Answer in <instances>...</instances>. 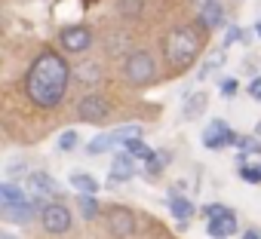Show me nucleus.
<instances>
[{"label": "nucleus", "instance_id": "nucleus-18", "mask_svg": "<svg viewBox=\"0 0 261 239\" xmlns=\"http://www.w3.org/2000/svg\"><path fill=\"white\" fill-rule=\"evenodd\" d=\"M123 154H129V157H136V160H145V163H151L157 154L148 147V144H142V141H129V144H123Z\"/></svg>", "mask_w": 261, "mask_h": 239}, {"label": "nucleus", "instance_id": "nucleus-11", "mask_svg": "<svg viewBox=\"0 0 261 239\" xmlns=\"http://www.w3.org/2000/svg\"><path fill=\"white\" fill-rule=\"evenodd\" d=\"M233 233H237V218H233L230 208H224L221 215L209 218V236H212V239H227V236H233Z\"/></svg>", "mask_w": 261, "mask_h": 239}, {"label": "nucleus", "instance_id": "nucleus-19", "mask_svg": "<svg viewBox=\"0 0 261 239\" xmlns=\"http://www.w3.org/2000/svg\"><path fill=\"white\" fill-rule=\"evenodd\" d=\"M117 141H114V135H95L89 144H86V154L89 157H98V154H105V151H111Z\"/></svg>", "mask_w": 261, "mask_h": 239}, {"label": "nucleus", "instance_id": "nucleus-22", "mask_svg": "<svg viewBox=\"0 0 261 239\" xmlns=\"http://www.w3.org/2000/svg\"><path fill=\"white\" fill-rule=\"evenodd\" d=\"M243 181H249V184H261V163L258 166H243Z\"/></svg>", "mask_w": 261, "mask_h": 239}, {"label": "nucleus", "instance_id": "nucleus-26", "mask_svg": "<svg viewBox=\"0 0 261 239\" xmlns=\"http://www.w3.org/2000/svg\"><path fill=\"white\" fill-rule=\"evenodd\" d=\"M240 147H243V154H261V144L255 138H240Z\"/></svg>", "mask_w": 261, "mask_h": 239}, {"label": "nucleus", "instance_id": "nucleus-28", "mask_svg": "<svg viewBox=\"0 0 261 239\" xmlns=\"http://www.w3.org/2000/svg\"><path fill=\"white\" fill-rule=\"evenodd\" d=\"M249 95H255V98H261V77L249 83Z\"/></svg>", "mask_w": 261, "mask_h": 239}, {"label": "nucleus", "instance_id": "nucleus-13", "mask_svg": "<svg viewBox=\"0 0 261 239\" xmlns=\"http://www.w3.org/2000/svg\"><path fill=\"white\" fill-rule=\"evenodd\" d=\"M200 22L206 25V28H221V22H224V10L215 4V0H209V4H203L200 7Z\"/></svg>", "mask_w": 261, "mask_h": 239}, {"label": "nucleus", "instance_id": "nucleus-7", "mask_svg": "<svg viewBox=\"0 0 261 239\" xmlns=\"http://www.w3.org/2000/svg\"><path fill=\"white\" fill-rule=\"evenodd\" d=\"M233 141H237V138H233L230 126H227V120H212V123L203 129V144L212 147V151L227 147V144H233Z\"/></svg>", "mask_w": 261, "mask_h": 239}, {"label": "nucleus", "instance_id": "nucleus-10", "mask_svg": "<svg viewBox=\"0 0 261 239\" xmlns=\"http://www.w3.org/2000/svg\"><path fill=\"white\" fill-rule=\"evenodd\" d=\"M53 193H59V184L46 175V172H31L28 175V196L40 205V199H49Z\"/></svg>", "mask_w": 261, "mask_h": 239}, {"label": "nucleus", "instance_id": "nucleus-15", "mask_svg": "<svg viewBox=\"0 0 261 239\" xmlns=\"http://www.w3.org/2000/svg\"><path fill=\"white\" fill-rule=\"evenodd\" d=\"M169 212L185 224V221L194 215V202H191V199H185V196H169Z\"/></svg>", "mask_w": 261, "mask_h": 239}, {"label": "nucleus", "instance_id": "nucleus-16", "mask_svg": "<svg viewBox=\"0 0 261 239\" xmlns=\"http://www.w3.org/2000/svg\"><path fill=\"white\" fill-rule=\"evenodd\" d=\"M206 101H209V98H206V92H197V95H191V98H188V104H185V110H181V116H185V120H194V116H200V113L206 110Z\"/></svg>", "mask_w": 261, "mask_h": 239}, {"label": "nucleus", "instance_id": "nucleus-1", "mask_svg": "<svg viewBox=\"0 0 261 239\" xmlns=\"http://www.w3.org/2000/svg\"><path fill=\"white\" fill-rule=\"evenodd\" d=\"M68 80H71V68L65 65V58L46 49L34 58L25 77V89L37 107H56L68 92Z\"/></svg>", "mask_w": 261, "mask_h": 239}, {"label": "nucleus", "instance_id": "nucleus-2", "mask_svg": "<svg viewBox=\"0 0 261 239\" xmlns=\"http://www.w3.org/2000/svg\"><path fill=\"white\" fill-rule=\"evenodd\" d=\"M163 52H166V62L172 68H188L197 52H200V37L194 28H175L172 34H166L163 40Z\"/></svg>", "mask_w": 261, "mask_h": 239}, {"label": "nucleus", "instance_id": "nucleus-4", "mask_svg": "<svg viewBox=\"0 0 261 239\" xmlns=\"http://www.w3.org/2000/svg\"><path fill=\"white\" fill-rule=\"evenodd\" d=\"M123 71H126V80L133 83V86H145V83H151L154 80V58L148 55V52H133L126 58V65H123Z\"/></svg>", "mask_w": 261, "mask_h": 239}, {"label": "nucleus", "instance_id": "nucleus-27", "mask_svg": "<svg viewBox=\"0 0 261 239\" xmlns=\"http://www.w3.org/2000/svg\"><path fill=\"white\" fill-rule=\"evenodd\" d=\"M221 92H224V95H233V92H237V80H233V77H224Z\"/></svg>", "mask_w": 261, "mask_h": 239}, {"label": "nucleus", "instance_id": "nucleus-21", "mask_svg": "<svg viewBox=\"0 0 261 239\" xmlns=\"http://www.w3.org/2000/svg\"><path fill=\"white\" fill-rule=\"evenodd\" d=\"M98 74H101V71H98V65H83V68H77V71H74V77H77L80 83H95V80H98Z\"/></svg>", "mask_w": 261, "mask_h": 239}, {"label": "nucleus", "instance_id": "nucleus-20", "mask_svg": "<svg viewBox=\"0 0 261 239\" xmlns=\"http://www.w3.org/2000/svg\"><path fill=\"white\" fill-rule=\"evenodd\" d=\"M77 202H80V215H83L86 221L98 218V202H95V196H80Z\"/></svg>", "mask_w": 261, "mask_h": 239}, {"label": "nucleus", "instance_id": "nucleus-12", "mask_svg": "<svg viewBox=\"0 0 261 239\" xmlns=\"http://www.w3.org/2000/svg\"><path fill=\"white\" fill-rule=\"evenodd\" d=\"M136 175V157L129 154H117L114 157V166H111V181H126Z\"/></svg>", "mask_w": 261, "mask_h": 239}, {"label": "nucleus", "instance_id": "nucleus-14", "mask_svg": "<svg viewBox=\"0 0 261 239\" xmlns=\"http://www.w3.org/2000/svg\"><path fill=\"white\" fill-rule=\"evenodd\" d=\"M71 187L80 190L83 196H95L98 193V178H92L86 172H77V175H71Z\"/></svg>", "mask_w": 261, "mask_h": 239}, {"label": "nucleus", "instance_id": "nucleus-9", "mask_svg": "<svg viewBox=\"0 0 261 239\" xmlns=\"http://www.w3.org/2000/svg\"><path fill=\"white\" fill-rule=\"evenodd\" d=\"M59 40H62V46H65L68 52H86L89 43H92V34H89V28H83V25H71V28H65V31L59 34Z\"/></svg>", "mask_w": 261, "mask_h": 239}, {"label": "nucleus", "instance_id": "nucleus-5", "mask_svg": "<svg viewBox=\"0 0 261 239\" xmlns=\"http://www.w3.org/2000/svg\"><path fill=\"white\" fill-rule=\"evenodd\" d=\"M40 224H43L46 233H56V236L68 233L71 230V212L65 205H59V202H46L43 212H40Z\"/></svg>", "mask_w": 261, "mask_h": 239}, {"label": "nucleus", "instance_id": "nucleus-8", "mask_svg": "<svg viewBox=\"0 0 261 239\" xmlns=\"http://www.w3.org/2000/svg\"><path fill=\"white\" fill-rule=\"evenodd\" d=\"M108 98H101V95H86L80 104H77V116L80 120H86V123H101V120L108 116Z\"/></svg>", "mask_w": 261, "mask_h": 239}, {"label": "nucleus", "instance_id": "nucleus-23", "mask_svg": "<svg viewBox=\"0 0 261 239\" xmlns=\"http://www.w3.org/2000/svg\"><path fill=\"white\" fill-rule=\"evenodd\" d=\"M77 141H80V138H77V132H74V129H68V132L59 138V147H62V151H74V147H77Z\"/></svg>", "mask_w": 261, "mask_h": 239}, {"label": "nucleus", "instance_id": "nucleus-31", "mask_svg": "<svg viewBox=\"0 0 261 239\" xmlns=\"http://www.w3.org/2000/svg\"><path fill=\"white\" fill-rule=\"evenodd\" d=\"M0 239H13V236H10V233H4V236H0Z\"/></svg>", "mask_w": 261, "mask_h": 239}, {"label": "nucleus", "instance_id": "nucleus-3", "mask_svg": "<svg viewBox=\"0 0 261 239\" xmlns=\"http://www.w3.org/2000/svg\"><path fill=\"white\" fill-rule=\"evenodd\" d=\"M0 208H4V218L13 221V224H28L37 212V202L22 190L16 187L13 181H4L0 184Z\"/></svg>", "mask_w": 261, "mask_h": 239}, {"label": "nucleus", "instance_id": "nucleus-30", "mask_svg": "<svg viewBox=\"0 0 261 239\" xmlns=\"http://www.w3.org/2000/svg\"><path fill=\"white\" fill-rule=\"evenodd\" d=\"M255 31H258V37H261V22H258V25H255Z\"/></svg>", "mask_w": 261, "mask_h": 239}, {"label": "nucleus", "instance_id": "nucleus-24", "mask_svg": "<svg viewBox=\"0 0 261 239\" xmlns=\"http://www.w3.org/2000/svg\"><path fill=\"white\" fill-rule=\"evenodd\" d=\"M139 10H142V0H120V13H126V16H139Z\"/></svg>", "mask_w": 261, "mask_h": 239}, {"label": "nucleus", "instance_id": "nucleus-25", "mask_svg": "<svg viewBox=\"0 0 261 239\" xmlns=\"http://www.w3.org/2000/svg\"><path fill=\"white\" fill-rule=\"evenodd\" d=\"M249 34H243V28H227V37H224V46L237 43V40H246Z\"/></svg>", "mask_w": 261, "mask_h": 239}, {"label": "nucleus", "instance_id": "nucleus-29", "mask_svg": "<svg viewBox=\"0 0 261 239\" xmlns=\"http://www.w3.org/2000/svg\"><path fill=\"white\" fill-rule=\"evenodd\" d=\"M243 239H261V233H258V230H246Z\"/></svg>", "mask_w": 261, "mask_h": 239}, {"label": "nucleus", "instance_id": "nucleus-6", "mask_svg": "<svg viewBox=\"0 0 261 239\" xmlns=\"http://www.w3.org/2000/svg\"><path fill=\"white\" fill-rule=\"evenodd\" d=\"M105 221H108V227H111L114 236L129 239V236L136 233V215L129 212V208H123V205H111V208L105 212Z\"/></svg>", "mask_w": 261, "mask_h": 239}, {"label": "nucleus", "instance_id": "nucleus-17", "mask_svg": "<svg viewBox=\"0 0 261 239\" xmlns=\"http://www.w3.org/2000/svg\"><path fill=\"white\" fill-rule=\"evenodd\" d=\"M117 144H129V141H139L142 138V126L139 123H129V126H120L117 132H111Z\"/></svg>", "mask_w": 261, "mask_h": 239}]
</instances>
